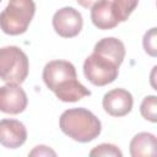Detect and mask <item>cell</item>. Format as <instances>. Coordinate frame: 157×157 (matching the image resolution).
Listing matches in <instances>:
<instances>
[{
  "label": "cell",
  "instance_id": "9",
  "mask_svg": "<svg viewBox=\"0 0 157 157\" xmlns=\"http://www.w3.org/2000/svg\"><path fill=\"white\" fill-rule=\"evenodd\" d=\"M27 140L26 126L16 119L0 120V144L6 148H18Z\"/></svg>",
  "mask_w": 157,
  "mask_h": 157
},
{
  "label": "cell",
  "instance_id": "19",
  "mask_svg": "<svg viewBox=\"0 0 157 157\" xmlns=\"http://www.w3.org/2000/svg\"><path fill=\"white\" fill-rule=\"evenodd\" d=\"M0 2H1V0H0Z\"/></svg>",
  "mask_w": 157,
  "mask_h": 157
},
{
  "label": "cell",
  "instance_id": "17",
  "mask_svg": "<svg viewBox=\"0 0 157 157\" xmlns=\"http://www.w3.org/2000/svg\"><path fill=\"white\" fill-rule=\"evenodd\" d=\"M29 156H56V152L48 146L39 145V146H36L29 152Z\"/></svg>",
  "mask_w": 157,
  "mask_h": 157
},
{
  "label": "cell",
  "instance_id": "5",
  "mask_svg": "<svg viewBox=\"0 0 157 157\" xmlns=\"http://www.w3.org/2000/svg\"><path fill=\"white\" fill-rule=\"evenodd\" d=\"M85 77L94 86H105L115 81L119 74V66L104 56L92 53L83 63Z\"/></svg>",
  "mask_w": 157,
  "mask_h": 157
},
{
  "label": "cell",
  "instance_id": "6",
  "mask_svg": "<svg viewBox=\"0 0 157 157\" xmlns=\"http://www.w3.org/2000/svg\"><path fill=\"white\" fill-rule=\"evenodd\" d=\"M53 28L63 38L76 37L83 26L82 15L74 7L66 6L58 10L53 16Z\"/></svg>",
  "mask_w": 157,
  "mask_h": 157
},
{
  "label": "cell",
  "instance_id": "13",
  "mask_svg": "<svg viewBox=\"0 0 157 157\" xmlns=\"http://www.w3.org/2000/svg\"><path fill=\"white\" fill-rule=\"evenodd\" d=\"M139 0H113L112 9L119 22H124L136 9Z\"/></svg>",
  "mask_w": 157,
  "mask_h": 157
},
{
  "label": "cell",
  "instance_id": "7",
  "mask_svg": "<svg viewBox=\"0 0 157 157\" xmlns=\"http://www.w3.org/2000/svg\"><path fill=\"white\" fill-rule=\"evenodd\" d=\"M28 99L23 88L17 83H6L0 87V112L20 114L27 107Z\"/></svg>",
  "mask_w": 157,
  "mask_h": 157
},
{
  "label": "cell",
  "instance_id": "10",
  "mask_svg": "<svg viewBox=\"0 0 157 157\" xmlns=\"http://www.w3.org/2000/svg\"><path fill=\"white\" fill-rule=\"evenodd\" d=\"M93 53L104 56L113 61L115 65L120 66L125 58V47L120 39L114 37H105L96 43Z\"/></svg>",
  "mask_w": 157,
  "mask_h": 157
},
{
  "label": "cell",
  "instance_id": "4",
  "mask_svg": "<svg viewBox=\"0 0 157 157\" xmlns=\"http://www.w3.org/2000/svg\"><path fill=\"white\" fill-rule=\"evenodd\" d=\"M29 70L26 53L15 45L0 48V80L6 83H22Z\"/></svg>",
  "mask_w": 157,
  "mask_h": 157
},
{
  "label": "cell",
  "instance_id": "16",
  "mask_svg": "<svg viewBox=\"0 0 157 157\" xmlns=\"http://www.w3.org/2000/svg\"><path fill=\"white\" fill-rule=\"evenodd\" d=\"M144 49L150 56L157 55V34H156V27H152L150 31H147L142 39Z\"/></svg>",
  "mask_w": 157,
  "mask_h": 157
},
{
  "label": "cell",
  "instance_id": "14",
  "mask_svg": "<svg viewBox=\"0 0 157 157\" xmlns=\"http://www.w3.org/2000/svg\"><path fill=\"white\" fill-rule=\"evenodd\" d=\"M140 113L146 120L151 123H156L157 121V97L146 96L141 102Z\"/></svg>",
  "mask_w": 157,
  "mask_h": 157
},
{
  "label": "cell",
  "instance_id": "3",
  "mask_svg": "<svg viewBox=\"0 0 157 157\" xmlns=\"http://www.w3.org/2000/svg\"><path fill=\"white\" fill-rule=\"evenodd\" d=\"M36 12L33 0H10L0 13V28L9 36H18L27 31Z\"/></svg>",
  "mask_w": 157,
  "mask_h": 157
},
{
  "label": "cell",
  "instance_id": "18",
  "mask_svg": "<svg viewBox=\"0 0 157 157\" xmlns=\"http://www.w3.org/2000/svg\"><path fill=\"white\" fill-rule=\"evenodd\" d=\"M76 1H77V4L80 6H82L85 9H91L94 4H97V2H99L102 0H76Z\"/></svg>",
  "mask_w": 157,
  "mask_h": 157
},
{
  "label": "cell",
  "instance_id": "11",
  "mask_svg": "<svg viewBox=\"0 0 157 157\" xmlns=\"http://www.w3.org/2000/svg\"><path fill=\"white\" fill-rule=\"evenodd\" d=\"M91 21L98 29H112L118 26L119 21L114 16L112 1L102 0L91 7Z\"/></svg>",
  "mask_w": 157,
  "mask_h": 157
},
{
  "label": "cell",
  "instance_id": "15",
  "mask_svg": "<svg viewBox=\"0 0 157 157\" xmlns=\"http://www.w3.org/2000/svg\"><path fill=\"white\" fill-rule=\"evenodd\" d=\"M90 156L91 157H99V156H104V157H121L123 153L121 151L112 144H101L98 146H96L94 148H92L90 151Z\"/></svg>",
  "mask_w": 157,
  "mask_h": 157
},
{
  "label": "cell",
  "instance_id": "2",
  "mask_svg": "<svg viewBox=\"0 0 157 157\" xmlns=\"http://www.w3.org/2000/svg\"><path fill=\"white\" fill-rule=\"evenodd\" d=\"M61 131L77 142H90L102 131L101 120L86 108L66 109L59 119Z\"/></svg>",
  "mask_w": 157,
  "mask_h": 157
},
{
  "label": "cell",
  "instance_id": "12",
  "mask_svg": "<svg viewBox=\"0 0 157 157\" xmlns=\"http://www.w3.org/2000/svg\"><path fill=\"white\" fill-rule=\"evenodd\" d=\"M130 155L132 157L155 156L156 136L151 132H139L130 141Z\"/></svg>",
  "mask_w": 157,
  "mask_h": 157
},
{
  "label": "cell",
  "instance_id": "1",
  "mask_svg": "<svg viewBox=\"0 0 157 157\" xmlns=\"http://www.w3.org/2000/svg\"><path fill=\"white\" fill-rule=\"evenodd\" d=\"M42 77L45 86L63 102H77L91 96V91L77 80L76 69L70 61L52 60L47 63Z\"/></svg>",
  "mask_w": 157,
  "mask_h": 157
},
{
  "label": "cell",
  "instance_id": "8",
  "mask_svg": "<svg viewBox=\"0 0 157 157\" xmlns=\"http://www.w3.org/2000/svg\"><path fill=\"white\" fill-rule=\"evenodd\" d=\"M102 104L109 115L119 118L131 112L134 99L129 91L124 88H114L103 96Z\"/></svg>",
  "mask_w": 157,
  "mask_h": 157
}]
</instances>
